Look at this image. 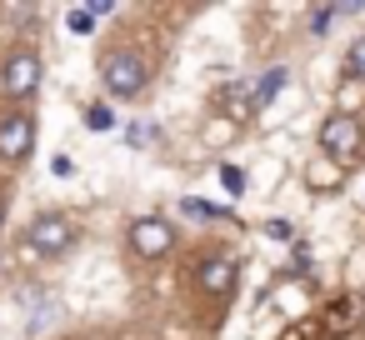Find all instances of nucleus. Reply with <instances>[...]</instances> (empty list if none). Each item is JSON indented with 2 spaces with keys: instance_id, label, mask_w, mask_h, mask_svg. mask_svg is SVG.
Listing matches in <instances>:
<instances>
[{
  "instance_id": "nucleus-1",
  "label": "nucleus",
  "mask_w": 365,
  "mask_h": 340,
  "mask_svg": "<svg viewBox=\"0 0 365 340\" xmlns=\"http://www.w3.org/2000/svg\"><path fill=\"white\" fill-rule=\"evenodd\" d=\"M360 145H365V130H360V120L350 110L325 115V125H320V155H330L335 165H350V160H360Z\"/></svg>"
},
{
  "instance_id": "nucleus-2",
  "label": "nucleus",
  "mask_w": 365,
  "mask_h": 340,
  "mask_svg": "<svg viewBox=\"0 0 365 340\" xmlns=\"http://www.w3.org/2000/svg\"><path fill=\"white\" fill-rule=\"evenodd\" d=\"M101 81H106V91H110L115 101H130V96L145 91V61L130 56V51H115V56L101 61Z\"/></svg>"
},
{
  "instance_id": "nucleus-3",
  "label": "nucleus",
  "mask_w": 365,
  "mask_h": 340,
  "mask_svg": "<svg viewBox=\"0 0 365 340\" xmlns=\"http://www.w3.org/2000/svg\"><path fill=\"white\" fill-rule=\"evenodd\" d=\"M41 76H46L41 56L36 51H16L6 66H0V91H6L11 101H31L41 91Z\"/></svg>"
},
{
  "instance_id": "nucleus-4",
  "label": "nucleus",
  "mask_w": 365,
  "mask_h": 340,
  "mask_svg": "<svg viewBox=\"0 0 365 340\" xmlns=\"http://www.w3.org/2000/svg\"><path fill=\"white\" fill-rule=\"evenodd\" d=\"M125 240H130V250H135L140 260H160V255L175 245V230H170L160 215H140V220L130 225V235H125Z\"/></svg>"
},
{
  "instance_id": "nucleus-5",
  "label": "nucleus",
  "mask_w": 365,
  "mask_h": 340,
  "mask_svg": "<svg viewBox=\"0 0 365 340\" xmlns=\"http://www.w3.org/2000/svg\"><path fill=\"white\" fill-rule=\"evenodd\" d=\"M36 150V120L31 115H6L0 120V160H26Z\"/></svg>"
},
{
  "instance_id": "nucleus-6",
  "label": "nucleus",
  "mask_w": 365,
  "mask_h": 340,
  "mask_svg": "<svg viewBox=\"0 0 365 340\" xmlns=\"http://www.w3.org/2000/svg\"><path fill=\"white\" fill-rule=\"evenodd\" d=\"M31 245H36L41 255H66V250L76 245V230H71V220H61V215H41V220L31 225Z\"/></svg>"
},
{
  "instance_id": "nucleus-7",
  "label": "nucleus",
  "mask_w": 365,
  "mask_h": 340,
  "mask_svg": "<svg viewBox=\"0 0 365 340\" xmlns=\"http://www.w3.org/2000/svg\"><path fill=\"white\" fill-rule=\"evenodd\" d=\"M305 185H310L315 195H325V190H340V185H345V165H335L330 155H315V160L305 165Z\"/></svg>"
},
{
  "instance_id": "nucleus-8",
  "label": "nucleus",
  "mask_w": 365,
  "mask_h": 340,
  "mask_svg": "<svg viewBox=\"0 0 365 340\" xmlns=\"http://www.w3.org/2000/svg\"><path fill=\"white\" fill-rule=\"evenodd\" d=\"M200 285H205L210 295H230V290H235V265H230V260H205V265H200Z\"/></svg>"
},
{
  "instance_id": "nucleus-9",
  "label": "nucleus",
  "mask_w": 365,
  "mask_h": 340,
  "mask_svg": "<svg viewBox=\"0 0 365 340\" xmlns=\"http://www.w3.org/2000/svg\"><path fill=\"white\" fill-rule=\"evenodd\" d=\"M285 76H290V71H280V66H275V71H265V81L255 86V105H265V101H270V96L285 86Z\"/></svg>"
},
{
  "instance_id": "nucleus-10",
  "label": "nucleus",
  "mask_w": 365,
  "mask_h": 340,
  "mask_svg": "<svg viewBox=\"0 0 365 340\" xmlns=\"http://www.w3.org/2000/svg\"><path fill=\"white\" fill-rule=\"evenodd\" d=\"M66 26H71V36H91V31H96V11H81V6H76V11L66 16Z\"/></svg>"
},
{
  "instance_id": "nucleus-11",
  "label": "nucleus",
  "mask_w": 365,
  "mask_h": 340,
  "mask_svg": "<svg viewBox=\"0 0 365 340\" xmlns=\"http://www.w3.org/2000/svg\"><path fill=\"white\" fill-rule=\"evenodd\" d=\"M86 125H91V130H110V125H115V115H110V105H106V101H96V105L86 110Z\"/></svg>"
},
{
  "instance_id": "nucleus-12",
  "label": "nucleus",
  "mask_w": 365,
  "mask_h": 340,
  "mask_svg": "<svg viewBox=\"0 0 365 340\" xmlns=\"http://www.w3.org/2000/svg\"><path fill=\"white\" fill-rule=\"evenodd\" d=\"M345 76H355V81H365V36L350 46V56H345Z\"/></svg>"
},
{
  "instance_id": "nucleus-13",
  "label": "nucleus",
  "mask_w": 365,
  "mask_h": 340,
  "mask_svg": "<svg viewBox=\"0 0 365 340\" xmlns=\"http://www.w3.org/2000/svg\"><path fill=\"white\" fill-rule=\"evenodd\" d=\"M220 185H225V190L235 195V190H245V175H240L235 165H225V170H220Z\"/></svg>"
},
{
  "instance_id": "nucleus-14",
  "label": "nucleus",
  "mask_w": 365,
  "mask_h": 340,
  "mask_svg": "<svg viewBox=\"0 0 365 340\" xmlns=\"http://www.w3.org/2000/svg\"><path fill=\"white\" fill-rule=\"evenodd\" d=\"M265 235L270 240H290V220H265Z\"/></svg>"
},
{
  "instance_id": "nucleus-15",
  "label": "nucleus",
  "mask_w": 365,
  "mask_h": 340,
  "mask_svg": "<svg viewBox=\"0 0 365 340\" xmlns=\"http://www.w3.org/2000/svg\"><path fill=\"white\" fill-rule=\"evenodd\" d=\"M0 220H6V205H0Z\"/></svg>"
}]
</instances>
